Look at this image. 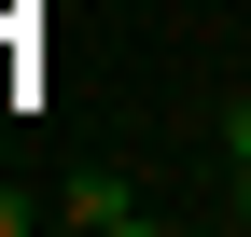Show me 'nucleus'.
<instances>
[{
    "mask_svg": "<svg viewBox=\"0 0 251 237\" xmlns=\"http://www.w3.org/2000/svg\"><path fill=\"white\" fill-rule=\"evenodd\" d=\"M56 223H84V237H140V223H153V195H140V182H112V167H84V182L56 195Z\"/></svg>",
    "mask_w": 251,
    "mask_h": 237,
    "instance_id": "f257e3e1",
    "label": "nucleus"
},
{
    "mask_svg": "<svg viewBox=\"0 0 251 237\" xmlns=\"http://www.w3.org/2000/svg\"><path fill=\"white\" fill-rule=\"evenodd\" d=\"M224 210H237V223H251V167H237V182H224Z\"/></svg>",
    "mask_w": 251,
    "mask_h": 237,
    "instance_id": "20e7f679",
    "label": "nucleus"
},
{
    "mask_svg": "<svg viewBox=\"0 0 251 237\" xmlns=\"http://www.w3.org/2000/svg\"><path fill=\"white\" fill-rule=\"evenodd\" d=\"M0 237H28V195H0Z\"/></svg>",
    "mask_w": 251,
    "mask_h": 237,
    "instance_id": "7ed1b4c3",
    "label": "nucleus"
},
{
    "mask_svg": "<svg viewBox=\"0 0 251 237\" xmlns=\"http://www.w3.org/2000/svg\"><path fill=\"white\" fill-rule=\"evenodd\" d=\"M224 154H237V167H251V98H224Z\"/></svg>",
    "mask_w": 251,
    "mask_h": 237,
    "instance_id": "f03ea898",
    "label": "nucleus"
}]
</instances>
